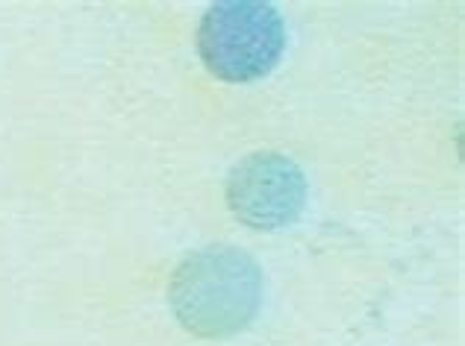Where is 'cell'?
<instances>
[{"mask_svg": "<svg viewBox=\"0 0 465 346\" xmlns=\"http://www.w3.org/2000/svg\"><path fill=\"white\" fill-rule=\"evenodd\" d=\"M168 303L192 335H239L260 314L262 270L239 246H206L180 262L168 285Z\"/></svg>", "mask_w": 465, "mask_h": 346, "instance_id": "obj_1", "label": "cell"}, {"mask_svg": "<svg viewBox=\"0 0 465 346\" xmlns=\"http://www.w3.org/2000/svg\"><path fill=\"white\" fill-rule=\"evenodd\" d=\"M286 51V24L280 12L253 0H227L203 12L198 53L206 71L224 82L268 77Z\"/></svg>", "mask_w": 465, "mask_h": 346, "instance_id": "obj_2", "label": "cell"}, {"mask_svg": "<svg viewBox=\"0 0 465 346\" xmlns=\"http://www.w3.org/2000/svg\"><path fill=\"white\" fill-rule=\"evenodd\" d=\"M307 177L280 153H253L230 170L227 206L251 229H283L307 206Z\"/></svg>", "mask_w": 465, "mask_h": 346, "instance_id": "obj_3", "label": "cell"}]
</instances>
